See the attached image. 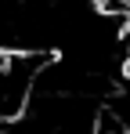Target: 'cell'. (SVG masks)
I'll use <instances>...</instances> for the list:
<instances>
[{"mask_svg":"<svg viewBox=\"0 0 130 134\" xmlns=\"http://www.w3.org/2000/svg\"><path fill=\"white\" fill-rule=\"evenodd\" d=\"M47 58L51 54H40V51L0 47V123H15L25 116Z\"/></svg>","mask_w":130,"mask_h":134,"instance_id":"6da1fadb","label":"cell"}]
</instances>
